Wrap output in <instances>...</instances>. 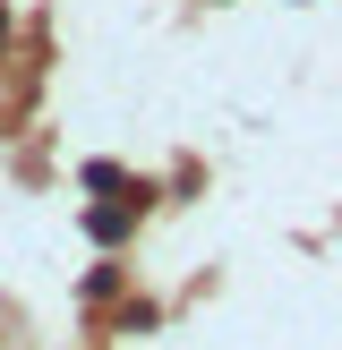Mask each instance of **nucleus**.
Masks as SVG:
<instances>
[{
    "instance_id": "nucleus-2",
    "label": "nucleus",
    "mask_w": 342,
    "mask_h": 350,
    "mask_svg": "<svg viewBox=\"0 0 342 350\" xmlns=\"http://www.w3.org/2000/svg\"><path fill=\"white\" fill-rule=\"evenodd\" d=\"M0 43H9V9H0Z\"/></svg>"
},
{
    "instance_id": "nucleus-1",
    "label": "nucleus",
    "mask_w": 342,
    "mask_h": 350,
    "mask_svg": "<svg viewBox=\"0 0 342 350\" xmlns=\"http://www.w3.org/2000/svg\"><path fill=\"white\" fill-rule=\"evenodd\" d=\"M86 231H94V239H120V231H129V214H111V205H94V214H86Z\"/></svg>"
}]
</instances>
